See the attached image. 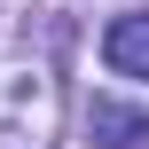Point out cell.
<instances>
[{
    "instance_id": "1",
    "label": "cell",
    "mask_w": 149,
    "mask_h": 149,
    "mask_svg": "<svg viewBox=\"0 0 149 149\" xmlns=\"http://www.w3.org/2000/svg\"><path fill=\"white\" fill-rule=\"evenodd\" d=\"M102 63L118 79H149V16H118L102 31Z\"/></svg>"
},
{
    "instance_id": "2",
    "label": "cell",
    "mask_w": 149,
    "mask_h": 149,
    "mask_svg": "<svg viewBox=\"0 0 149 149\" xmlns=\"http://www.w3.org/2000/svg\"><path fill=\"white\" fill-rule=\"evenodd\" d=\"M94 149H149V110L94 102Z\"/></svg>"
}]
</instances>
